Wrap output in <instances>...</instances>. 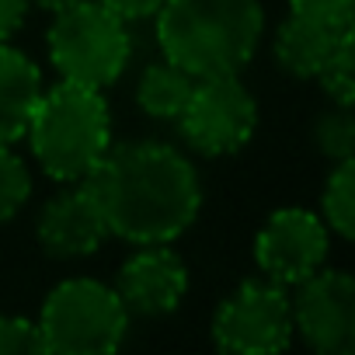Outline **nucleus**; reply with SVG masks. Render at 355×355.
I'll list each match as a JSON object with an SVG mask.
<instances>
[{"mask_svg":"<svg viewBox=\"0 0 355 355\" xmlns=\"http://www.w3.org/2000/svg\"><path fill=\"white\" fill-rule=\"evenodd\" d=\"M84 185L108 234L125 244H171L202 209L196 164L160 139L112 143Z\"/></svg>","mask_w":355,"mask_h":355,"instance_id":"1","label":"nucleus"},{"mask_svg":"<svg viewBox=\"0 0 355 355\" xmlns=\"http://www.w3.org/2000/svg\"><path fill=\"white\" fill-rule=\"evenodd\" d=\"M164 60L199 77L241 73L261 46V0H164L153 15Z\"/></svg>","mask_w":355,"mask_h":355,"instance_id":"2","label":"nucleus"},{"mask_svg":"<svg viewBox=\"0 0 355 355\" xmlns=\"http://www.w3.org/2000/svg\"><path fill=\"white\" fill-rule=\"evenodd\" d=\"M25 136L46 178L73 185L84 182L112 146V112L101 91L60 80L42 91Z\"/></svg>","mask_w":355,"mask_h":355,"instance_id":"3","label":"nucleus"},{"mask_svg":"<svg viewBox=\"0 0 355 355\" xmlns=\"http://www.w3.org/2000/svg\"><path fill=\"white\" fill-rule=\"evenodd\" d=\"M39 348L53 355H108L129 334V310L101 279H63L49 289L39 320Z\"/></svg>","mask_w":355,"mask_h":355,"instance_id":"4","label":"nucleus"},{"mask_svg":"<svg viewBox=\"0 0 355 355\" xmlns=\"http://www.w3.org/2000/svg\"><path fill=\"white\" fill-rule=\"evenodd\" d=\"M46 46L60 80L94 91L112 87L125 73L132 56L129 21H122L98 0H77L56 11L46 32Z\"/></svg>","mask_w":355,"mask_h":355,"instance_id":"5","label":"nucleus"},{"mask_svg":"<svg viewBox=\"0 0 355 355\" xmlns=\"http://www.w3.org/2000/svg\"><path fill=\"white\" fill-rule=\"evenodd\" d=\"M174 122L196 153L216 160L251 143L258 129V101L237 73L199 77Z\"/></svg>","mask_w":355,"mask_h":355,"instance_id":"6","label":"nucleus"},{"mask_svg":"<svg viewBox=\"0 0 355 355\" xmlns=\"http://www.w3.org/2000/svg\"><path fill=\"white\" fill-rule=\"evenodd\" d=\"M213 341L230 355H279L293 345L286 286L272 279L241 282L213 317Z\"/></svg>","mask_w":355,"mask_h":355,"instance_id":"7","label":"nucleus"},{"mask_svg":"<svg viewBox=\"0 0 355 355\" xmlns=\"http://www.w3.org/2000/svg\"><path fill=\"white\" fill-rule=\"evenodd\" d=\"M293 334L320 355L355 352V282L341 268H317L293 286Z\"/></svg>","mask_w":355,"mask_h":355,"instance_id":"8","label":"nucleus"},{"mask_svg":"<svg viewBox=\"0 0 355 355\" xmlns=\"http://www.w3.org/2000/svg\"><path fill=\"white\" fill-rule=\"evenodd\" d=\"M327 251L331 230L324 227L320 213L300 206L275 209L254 237V265L265 279L279 286H296L317 268H324Z\"/></svg>","mask_w":355,"mask_h":355,"instance_id":"9","label":"nucleus"},{"mask_svg":"<svg viewBox=\"0 0 355 355\" xmlns=\"http://www.w3.org/2000/svg\"><path fill=\"white\" fill-rule=\"evenodd\" d=\"M115 293L129 317H167L189 293V265L167 244H136L119 268Z\"/></svg>","mask_w":355,"mask_h":355,"instance_id":"10","label":"nucleus"},{"mask_svg":"<svg viewBox=\"0 0 355 355\" xmlns=\"http://www.w3.org/2000/svg\"><path fill=\"white\" fill-rule=\"evenodd\" d=\"M35 237L39 248L56 258V261H73V258H87L94 254L112 234L105 227V216L98 209V202L91 199L84 182L67 185L63 192H56L35 216Z\"/></svg>","mask_w":355,"mask_h":355,"instance_id":"11","label":"nucleus"},{"mask_svg":"<svg viewBox=\"0 0 355 355\" xmlns=\"http://www.w3.org/2000/svg\"><path fill=\"white\" fill-rule=\"evenodd\" d=\"M348 32H355V25H331V21H317V18H303L289 11L279 21L275 39H272L275 63L296 80H313Z\"/></svg>","mask_w":355,"mask_h":355,"instance_id":"12","label":"nucleus"},{"mask_svg":"<svg viewBox=\"0 0 355 355\" xmlns=\"http://www.w3.org/2000/svg\"><path fill=\"white\" fill-rule=\"evenodd\" d=\"M42 70L32 56L0 42V143H18L28 129V119L42 98Z\"/></svg>","mask_w":355,"mask_h":355,"instance_id":"13","label":"nucleus"},{"mask_svg":"<svg viewBox=\"0 0 355 355\" xmlns=\"http://www.w3.org/2000/svg\"><path fill=\"white\" fill-rule=\"evenodd\" d=\"M196 87V77L185 73L182 67H174L171 60H157L139 73L136 84V105L143 115L157 119V122H174L182 115L189 94Z\"/></svg>","mask_w":355,"mask_h":355,"instance_id":"14","label":"nucleus"},{"mask_svg":"<svg viewBox=\"0 0 355 355\" xmlns=\"http://www.w3.org/2000/svg\"><path fill=\"white\" fill-rule=\"evenodd\" d=\"M320 220L341 241L355 234V157L338 160L320 192Z\"/></svg>","mask_w":355,"mask_h":355,"instance_id":"15","label":"nucleus"},{"mask_svg":"<svg viewBox=\"0 0 355 355\" xmlns=\"http://www.w3.org/2000/svg\"><path fill=\"white\" fill-rule=\"evenodd\" d=\"M313 146L327 160H334V164L355 157V119H352V105L324 108L313 119Z\"/></svg>","mask_w":355,"mask_h":355,"instance_id":"16","label":"nucleus"},{"mask_svg":"<svg viewBox=\"0 0 355 355\" xmlns=\"http://www.w3.org/2000/svg\"><path fill=\"white\" fill-rule=\"evenodd\" d=\"M32 196V174L25 160L11 150V143H0V223H8L21 213Z\"/></svg>","mask_w":355,"mask_h":355,"instance_id":"17","label":"nucleus"},{"mask_svg":"<svg viewBox=\"0 0 355 355\" xmlns=\"http://www.w3.org/2000/svg\"><path fill=\"white\" fill-rule=\"evenodd\" d=\"M352 49H355V32H348L338 49L327 56V63L320 67V73L313 77L324 94L331 98V105H352V94H355V77H352Z\"/></svg>","mask_w":355,"mask_h":355,"instance_id":"18","label":"nucleus"},{"mask_svg":"<svg viewBox=\"0 0 355 355\" xmlns=\"http://www.w3.org/2000/svg\"><path fill=\"white\" fill-rule=\"evenodd\" d=\"M25 352H42L35 320L0 313V355H25Z\"/></svg>","mask_w":355,"mask_h":355,"instance_id":"19","label":"nucleus"},{"mask_svg":"<svg viewBox=\"0 0 355 355\" xmlns=\"http://www.w3.org/2000/svg\"><path fill=\"white\" fill-rule=\"evenodd\" d=\"M289 11L331 25H352L355 21V0H289Z\"/></svg>","mask_w":355,"mask_h":355,"instance_id":"20","label":"nucleus"},{"mask_svg":"<svg viewBox=\"0 0 355 355\" xmlns=\"http://www.w3.org/2000/svg\"><path fill=\"white\" fill-rule=\"evenodd\" d=\"M98 4L115 11L122 21H146V18H153L160 11L164 0H98Z\"/></svg>","mask_w":355,"mask_h":355,"instance_id":"21","label":"nucleus"},{"mask_svg":"<svg viewBox=\"0 0 355 355\" xmlns=\"http://www.w3.org/2000/svg\"><path fill=\"white\" fill-rule=\"evenodd\" d=\"M28 8V0H0V42H11V35L21 32Z\"/></svg>","mask_w":355,"mask_h":355,"instance_id":"22","label":"nucleus"},{"mask_svg":"<svg viewBox=\"0 0 355 355\" xmlns=\"http://www.w3.org/2000/svg\"><path fill=\"white\" fill-rule=\"evenodd\" d=\"M32 8H39V11H49V15H56V11H63V8H70V4H77V0H28Z\"/></svg>","mask_w":355,"mask_h":355,"instance_id":"23","label":"nucleus"}]
</instances>
